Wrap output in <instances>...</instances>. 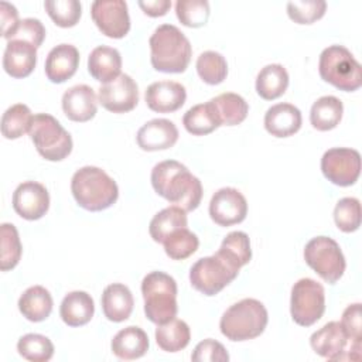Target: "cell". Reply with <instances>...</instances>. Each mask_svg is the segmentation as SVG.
Wrapping results in <instances>:
<instances>
[{
  "mask_svg": "<svg viewBox=\"0 0 362 362\" xmlns=\"http://www.w3.org/2000/svg\"><path fill=\"white\" fill-rule=\"evenodd\" d=\"M150 61L156 71L184 72L191 61L192 48L184 33L173 24L158 25L148 40Z\"/></svg>",
  "mask_w": 362,
  "mask_h": 362,
  "instance_id": "7a4b0ae2",
  "label": "cell"
},
{
  "mask_svg": "<svg viewBox=\"0 0 362 362\" xmlns=\"http://www.w3.org/2000/svg\"><path fill=\"white\" fill-rule=\"evenodd\" d=\"M321 171L324 177L332 184L339 187H349L359 178L361 156L354 148H329L321 158Z\"/></svg>",
  "mask_w": 362,
  "mask_h": 362,
  "instance_id": "7c38bea8",
  "label": "cell"
},
{
  "mask_svg": "<svg viewBox=\"0 0 362 362\" xmlns=\"http://www.w3.org/2000/svg\"><path fill=\"white\" fill-rule=\"evenodd\" d=\"M267 321L269 314L263 303L256 298H243L223 313L219 328L230 341H247L263 334Z\"/></svg>",
  "mask_w": 362,
  "mask_h": 362,
  "instance_id": "277c9868",
  "label": "cell"
},
{
  "mask_svg": "<svg viewBox=\"0 0 362 362\" xmlns=\"http://www.w3.org/2000/svg\"><path fill=\"white\" fill-rule=\"evenodd\" d=\"M334 221L339 230L349 233L361 226V202L354 197L339 199L334 208Z\"/></svg>",
  "mask_w": 362,
  "mask_h": 362,
  "instance_id": "60d3db41",
  "label": "cell"
},
{
  "mask_svg": "<svg viewBox=\"0 0 362 362\" xmlns=\"http://www.w3.org/2000/svg\"><path fill=\"white\" fill-rule=\"evenodd\" d=\"M230 266L240 270L252 259V249L249 236L242 230H233L225 236L221 247L216 252Z\"/></svg>",
  "mask_w": 362,
  "mask_h": 362,
  "instance_id": "d6a6232c",
  "label": "cell"
},
{
  "mask_svg": "<svg viewBox=\"0 0 362 362\" xmlns=\"http://www.w3.org/2000/svg\"><path fill=\"white\" fill-rule=\"evenodd\" d=\"M0 21H1V37L6 40H10L11 34L17 28L20 20H18V11L17 8L7 3L1 1L0 3Z\"/></svg>",
  "mask_w": 362,
  "mask_h": 362,
  "instance_id": "7dc6e473",
  "label": "cell"
},
{
  "mask_svg": "<svg viewBox=\"0 0 362 362\" xmlns=\"http://www.w3.org/2000/svg\"><path fill=\"white\" fill-rule=\"evenodd\" d=\"M141 294L144 298V314L154 324H165L175 318L177 283L164 272H151L141 281Z\"/></svg>",
  "mask_w": 362,
  "mask_h": 362,
  "instance_id": "5b68a950",
  "label": "cell"
},
{
  "mask_svg": "<svg viewBox=\"0 0 362 362\" xmlns=\"http://www.w3.org/2000/svg\"><path fill=\"white\" fill-rule=\"evenodd\" d=\"M151 185L160 197L187 212L197 209L202 198L201 181L175 160H165L153 167Z\"/></svg>",
  "mask_w": 362,
  "mask_h": 362,
  "instance_id": "6da1fadb",
  "label": "cell"
},
{
  "mask_svg": "<svg viewBox=\"0 0 362 362\" xmlns=\"http://www.w3.org/2000/svg\"><path fill=\"white\" fill-rule=\"evenodd\" d=\"M197 72L208 85H218L228 75V64L222 54L216 51H205L197 58Z\"/></svg>",
  "mask_w": 362,
  "mask_h": 362,
  "instance_id": "d590c367",
  "label": "cell"
},
{
  "mask_svg": "<svg viewBox=\"0 0 362 362\" xmlns=\"http://www.w3.org/2000/svg\"><path fill=\"white\" fill-rule=\"evenodd\" d=\"M325 311L324 287L313 279H300L291 287L290 313L296 324L310 327L315 324Z\"/></svg>",
  "mask_w": 362,
  "mask_h": 362,
  "instance_id": "30bf717a",
  "label": "cell"
},
{
  "mask_svg": "<svg viewBox=\"0 0 362 362\" xmlns=\"http://www.w3.org/2000/svg\"><path fill=\"white\" fill-rule=\"evenodd\" d=\"M71 191L78 205L90 212L107 209L119 197L116 181L102 168L93 165H85L75 171Z\"/></svg>",
  "mask_w": 362,
  "mask_h": 362,
  "instance_id": "3957f363",
  "label": "cell"
},
{
  "mask_svg": "<svg viewBox=\"0 0 362 362\" xmlns=\"http://www.w3.org/2000/svg\"><path fill=\"white\" fill-rule=\"evenodd\" d=\"M191 339V331L185 321L173 318L156 328V342L165 352H178L184 349Z\"/></svg>",
  "mask_w": 362,
  "mask_h": 362,
  "instance_id": "1f68e13d",
  "label": "cell"
},
{
  "mask_svg": "<svg viewBox=\"0 0 362 362\" xmlns=\"http://www.w3.org/2000/svg\"><path fill=\"white\" fill-rule=\"evenodd\" d=\"M239 270L218 253L198 259L189 270L191 286L205 296H215L232 283Z\"/></svg>",
  "mask_w": 362,
  "mask_h": 362,
  "instance_id": "8fae6325",
  "label": "cell"
},
{
  "mask_svg": "<svg viewBox=\"0 0 362 362\" xmlns=\"http://www.w3.org/2000/svg\"><path fill=\"white\" fill-rule=\"evenodd\" d=\"M211 219L219 226L240 223L247 215V202L240 191L232 187L218 189L209 202Z\"/></svg>",
  "mask_w": 362,
  "mask_h": 362,
  "instance_id": "5bb4252c",
  "label": "cell"
},
{
  "mask_svg": "<svg viewBox=\"0 0 362 362\" xmlns=\"http://www.w3.org/2000/svg\"><path fill=\"white\" fill-rule=\"evenodd\" d=\"M187 99L184 85L174 81L153 82L146 89V103L157 113H171L178 110Z\"/></svg>",
  "mask_w": 362,
  "mask_h": 362,
  "instance_id": "e0dca14e",
  "label": "cell"
},
{
  "mask_svg": "<svg viewBox=\"0 0 362 362\" xmlns=\"http://www.w3.org/2000/svg\"><path fill=\"white\" fill-rule=\"evenodd\" d=\"M14 211L27 221L42 218L49 208V194L37 181H24L13 192Z\"/></svg>",
  "mask_w": 362,
  "mask_h": 362,
  "instance_id": "2e32d148",
  "label": "cell"
},
{
  "mask_svg": "<svg viewBox=\"0 0 362 362\" xmlns=\"http://www.w3.org/2000/svg\"><path fill=\"white\" fill-rule=\"evenodd\" d=\"M17 351L27 361L47 362L54 355V345L45 335L25 334L18 339Z\"/></svg>",
  "mask_w": 362,
  "mask_h": 362,
  "instance_id": "8d00e7d4",
  "label": "cell"
},
{
  "mask_svg": "<svg viewBox=\"0 0 362 362\" xmlns=\"http://www.w3.org/2000/svg\"><path fill=\"white\" fill-rule=\"evenodd\" d=\"M304 260L329 284H335L342 277L346 267L339 245L328 236L313 238L304 247Z\"/></svg>",
  "mask_w": 362,
  "mask_h": 362,
  "instance_id": "9c48e42d",
  "label": "cell"
},
{
  "mask_svg": "<svg viewBox=\"0 0 362 362\" xmlns=\"http://www.w3.org/2000/svg\"><path fill=\"white\" fill-rule=\"evenodd\" d=\"M182 124L185 130L194 136L209 134L221 126L209 100L189 107L182 117Z\"/></svg>",
  "mask_w": 362,
  "mask_h": 362,
  "instance_id": "836d02e7",
  "label": "cell"
},
{
  "mask_svg": "<svg viewBox=\"0 0 362 362\" xmlns=\"http://www.w3.org/2000/svg\"><path fill=\"white\" fill-rule=\"evenodd\" d=\"M95 313V304L86 291L68 293L59 307V315L68 327H81L88 324Z\"/></svg>",
  "mask_w": 362,
  "mask_h": 362,
  "instance_id": "484cf974",
  "label": "cell"
},
{
  "mask_svg": "<svg viewBox=\"0 0 362 362\" xmlns=\"http://www.w3.org/2000/svg\"><path fill=\"white\" fill-rule=\"evenodd\" d=\"M79 65V51L71 44L54 47L45 59V75L54 83H62L72 78Z\"/></svg>",
  "mask_w": 362,
  "mask_h": 362,
  "instance_id": "44dd1931",
  "label": "cell"
},
{
  "mask_svg": "<svg viewBox=\"0 0 362 362\" xmlns=\"http://www.w3.org/2000/svg\"><path fill=\"white\" fill-rule=\"evenodd\" d=\"M175 14L185 27L198 28L208 21L209 3L206 0H178L175 3Z\"/></svg>",
  "mask_w": 362,
  "mask_h": 362,
  "instance_id": "b9f144b4",
  "label": "cell"
},
{
  "mask_svg": "<svg viewBox=\"0 0 362 362\" xmlns=\"http://www.w3.org/2000/svg\"><path fill=\"white\" fill-rule=\"evenodd\" d=\"M327 10L324 0H296L287 3V14L297 24H313L320 20Z\"/></svg>",
  "mask_w": 362,
  "mask_h": 362,
  "instance_id": "7bdbcfd3",
  "label": "cell"
},
{
  "mask_svg": "<svg viewBox=\"0 0 362 362\" xmlns=\"http://www.w3.org/2000/svg\"><path fill=\"white\" fill-rule=\"evenodd\" d=\"M90 16L106 37L123 38L130 30L127 3L123 0H96L90 6Z\"/></svg>",
  "mask_w": 362,
  "mask_h": 362,
  "instance_id": "4fadbf2b",
  "label": "cell"
},
{
  "mask_svg": "<svg viewBox=\"0 0 362 362\" xmlns=\"http://www.w3.org/2000/svg\"><path fill=\"white\" fill-rule=\"evenodd\" d=\"M98 98L88 85H75L62 95V110L72 122H88L98 112Z\"/></svg>",
  "mask_w": 362,
  "mask_h": 362,
  "instance_id": "d6986e66",
  "label": "cell"
},
{
  "mask_svg": "<svg viewBox=\"0 0 362 362\" xmlns=\"http://www.w3.org/2000/svg\"><path fill=\"white\" fill-rule=\"evenodd\" d=\"M44 7L51 20L62 28L76 25L82 14V6L78 0H47Z\"/></svg>",
  "mask_w": 362,
  "mask_h": 362,
  "instance_id": "ab89813d",
  "label": "cell"
},
{
  "mask_svg": "<svg viewBox=\"0 0 362 362\" xmlns=\"http://www.w3.org/2000/svg\"><path fill=\"white\" fill-rule=\"evenodd\" d=\"M341 325L345 329L346 335L352 341L362 342V317H361V304L355 303L348 305L341 318Z\"/></svg>",
  "mask_w": 362,
  "mask_h": 362,
  "instance_id": "bcb514c9",
  "label": "cell"
},
{
  "mask_svg": "<svg viewBox=\"0 0 362 362\" xmlns=\"http://www.w3.org/2000/svg\"><path fill=\"white\" fill-rule=\"evenodd\" d=\"M140 8L144 11V14L150 17H161L167 14V11L171 7L170 0H151V1H139Z\"/></svg>",
  "mask_w": 362,
  "mask_h": 362,
  "instance_id": "c3c4849f",
  "label": "cell"
},
{
  "mask_svg": "<svg viewBox=\"0 0 362 362\" xmlns=\"http://www.w3.org/2000/svg\"><path fill=\"white\" fill-rule=\"evenodd\" d=\"M0 269L1 272L11 270L17 266L21 257V242L18 232L13 223H1L0 226Z\"/></svg>",
  "mask_w": 362,
  "mask_h": 362,
  "instance_id": "f35d334b",
  "label": "cell"
},
{
  "mask_svg": "<svg viewBox=\"0 0 362 362\" xmlns=\"http://www.w3.org/2000/svg\"><path fill=\"white\" fill-rule=\"evenodd\" d=\"M288 86V74L280 64H269L260 69L256 78V92L264 100L280 98Z\"/></svg>",
  "mask_w": 362,
  "mask_h": 362,
  "instance_id": "f546056e",
  "label": "cell"
},
{
  "mask_svg": "<svg viewBox=\"0 0 362 362\" xmlns=\"http://www.w3.org/2000/svg\"><path fill=\"white\" fill-rule=\"evenodd\" d=\"M318 71L325 82L344 92H354L362 85L361 64L342 45H329L321 52Z\"/></svg>",
  "mask_w": 362,
  "mask_h": 362,
  "instance_id": "8992f818",
  "label": "cell"
},
{
  "mask_svg": "<svg viewBox=\"0 0 362 362\" xmlns=\"http://www.w3.org/2000/svg\"><path fill=\"white\" fill-rule=\"evenodd\" d=\"M100 303L105 317L113 322L126 321L130 317L134 305L132 291L122 283L109 284L103 290Z\"/></svg>",
  "mask_w": 362,
  "mask_h": 362,
  "instance_id": "cb8c5ba5",
  "label": "cell"
},
{
  "mask_svg": "<svg viewBox=\"0 0 362 362\" xmlns=\"http://www.w3.org/2000/svg\"><path fill=\"white\" fill-rule=\"evenodd\" d=\"M191 359L194 362H228L229 354L221 342L208 338L197 344Z\"/></svg>",
  "mask_w": 362,
  "mask_h": 362,
  "instance_id": "f6af8a7d",
  "label": "cell"
},
{
  "mask_svg": "<svg viewBox=\"0 0 362 362\" xmlns=\"http://www.w3.org/2000/svg\"><path fill=\"white\" fill-rule=\"evenodd\" d=\"M33 117L27 105L16 103L10 106L1 116V134L8 140L21 137L30 130Z\"/></svg>",
  "mask_w": 362,
  "mask_h": 362,
  "instance_id": "e575fe53",
  "label": "cell"
},
{
  "mask_svg": "<svg viewBox=\"0 0 362 362\" xmlns=\"http://www.w3.org/2000/svg\"><path fill=\"white\" fill-rule=\"evenodd\" d=\"M211 105L221 126H236L242 123L249 112L247 102L238 93L225 92L212 98Z\"/></svg>",
  "mask_w": 362,
  "mask_h": 362,
  "instance_id": "83f0119b",
  "label": "cell"
},
{
  "mask_svg": "<svg viewBox=\"0 0 362 362\" xmlns=\"http://www.w3.org/2000/svg\"><path fill=\"white\" fill-rule=\"evenodd\" d=\"M313 351L329 361H361L362 342L352 341L341 322L331 321L315 331L310 338Z\"/></svg>",
  "mask_w": 362,
  "mask_h": 362,
  "instance_id": "ba28073f",
  "label": "cell"
},
{
  "mask_svg": "<svg viewBox=\"0 0 362 362\" xmlns=\"http://www.w3.org/2000/svg\"><path fill=\"white\" fill-rule=\"evenodd\" d=\"M301 123V112L291 103L273 105L264 115V127L274 137H290L296 134Z\"/></svg>",
  "mask_w": 362,
  "mask_h": 362,
  "instance_id": "7402d4cb",
  "label": "cell"
},
{
  "mask_svg": "<svg viewBox=\"0 0 362 362\" xmlns=\"http://www.w3.org/2000/svg\"><path fill=\"white\" fill-rule=\"evenodd\" d=\"M178 140V129L168 119H153L144 123L136 136L139 147L144 151H158L173 147Z\"/></svg>",
  "mask_w": 362,
  "mask_h": 362,
  "instance_id": "ac0fdd59",
  "label": "cell"
},
{
  "mask_svg": "<svg viewBox=\"0 0 362 362\" xmlns=\"http://www.w3.org/2000/svg\"><path fill=\"white\" fill-rule=\"evenodd\" d=\"M52 297L42 286L28 287L18 298V310L28 321L40 322L49 317L52 311Z\"/></svg>",
  "mask_w": 362,
  "mask_h": 362,
  "instance_id": "4316f807",
  "label": "cell"
},
{
  "mask_svg": "<svg viewBox=\"0 0 362 362\" xmlns=\"http://www.w3.org/2000/svg\"><path fill=\"white\" fill-rule=\"evenodd\" d=\"M164 250L173 260H184L194 255L199 246V240L195 233L188 228L174 230L164 242Z\"/></svg>",
  "mask_w": 362,
  "mask_h": 362,
  "instance_id": "74e56055",
  "label": "cell"
},
{
  "mask_svg": "<svg viewBox=\"0 0 362 362\" xmlns=\"http://www.w3.org/2000/svg\"><path fill=\"white\" fill-rule=\"evenodd\" d=\"M148 337L140 327H126L120 329L112 339V352L124 361H132L146 355L148 349Z\"/></svg>",
  "mask_w": 362,
  "mask_h": 362,
  "instance_id": "d4e9b609",
  "label": "cell"
},
{
  "mask_svg": "<svg viewBox=\"0 0 362 362\" xmlns=\"http://www.w3.org/2000/svg\"><path fill=\"white\" fill-rule=\"evenodd\" d=\"M45 38V27L38 18H23L20 20L17 28L11 34L10 40H20L33 44L35 48L41 47ZM8 40V41H10Z\"/></svg>",
  "mask_w": 362,
  "mask_h": 362,
  "instance_id": "ee69618b",
  "label": "cell"
},
{
  "mask_svg": "<svg viewBox=\"0 0 362 362\" xmlns=\"http://www.w3.org/2000/svg\"><path fill=\"white\" fill-rule=\"evenodd\" d=\"M28 134L38 154L48 161H61L72 151L71 134L48 113L34 115Z\"/></svg>",
  "mask_w": 362,
  "mask_h": 362,
  "instance_id": "52a82bcc",
  "label": "cell"
},
{
  "mask_svg": "<svg viewBox=\"0 0 362 362\" xmlns=\"http://www.w3.org/2000/svg\"><path fill=\"white\" fill-rule=\"evenodd\" d=\"M88 71L93 79L109 83L115 81L122 71L120 52L107 45H99L92 49L88 58Z\"/></svg>",
  "mask_w": 362,
  "mask_h": 362,
  "instance_id": "603a6c76",
  "label": "cell"
},
{
  "mask_svg": "<svg viewBox=\"0 0 362 362\" xmlns=\"http://www.w3.org/2000/svg\"><path fill=\"white\" fill-rule=\"evenodd\" d=\"M187 211L173 205L161 209L153 216V219L150 221L148 232L154 242L163 243L174 230L187 228Z\"/></svg>",
  "mask_w": 362,
  "mask_h": 362,
  "instance_id": "4dcf8cb0",
  "label": "cell"
},
{
  "mask_svg": "<svg viewBox=\"0 0 362 362\" xmlns=\"http://www.w3.org/2000/svg\"><path fill=\"white\" fill-rule=\"evenodd\" d=\"M344 113L342 102L335 96H321L318 98L310 110V122L314 129L320 132H328L335 129Z\"/></svg>",
  "mask_w": 362,
  "mask_h": 362,
  "instance_id": "f1b7e54d",
  "label": "cell"
},
{
  "mask_svg": "<svg viewBox=\"0 0 362 362\" xmlns=\"http://www.w3.org/2000/svg\"><path fill=\"white\" fill-rule=\"evenodd\" d=\"M99 103L109 112L124 113L133 110L139 103V88L134 79L120 74L115 81L103 83L98 93Z\"/></svg>",
  "mask_w": 362,
  "mask_h": 362,
  "instance_id": "9a60e30c",
  "label": "cell"
},
{
  "mask_svg": "<svg viewBox=\"0 0 362 362\" xmlns=\"http://www.w3.org/2000/svg\"><path fill=\"white\" fill-rule=\"evenodd\" d=\"M37 64V48L25 41L10 40L3 54V68L13 78L28 76Z\"/></svg>",
  "mask_w": 362,
  "mask_h": 362,
  "instance_id": "ffe728a7",
  "label": "cell"
}]
</instances>
